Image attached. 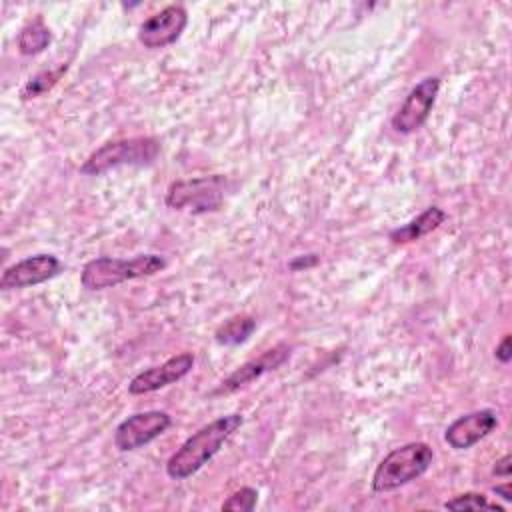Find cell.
<instances>
[{
    "label": "cell",
    "instance_id": "6da1fadb",
    "mask_svg": "<svg viewBox=\"0 0 512 512\" xmlns=\"http://www.w3.org/2000/svg\"><path fill=\"white\" fill-rule=\"evenodd\" d=\"M242 422V414L232 412L202 426L168 458L166 474L172 480H186L196 474L220 452L224 442L242 426Z\"/></svg>",
    "mask_w": 512,
    "mask_h": 512
},
{
    "label": "cell",
    "instance_id": "52a82bcc",
    "mask_svg": "<svg viewBox=\"0 0 512 512\" xmlns=\"http://www.w3.org/2000/svg\"><path fill=\"white\" fill-rule=\"evenodd\" d=\"M440 92V76H426L404 98L390 124L398 134H412L428 120L436 96Z\"/></svg>",
    "mask_w": 512,
    "mask_h": 512
},
{
    "label": "cell",
    "instance_id": "7a4b0ae2",
    "mask_svg": "<svg viewBox=\"0 0 512 512\" xmlns=\"http://www.w3.org/2000/svg\"><path fill=\"white\" fill-rule=\"evenodd\" d=\"M168 266L160 254H138L130 260L98 256L84 264L80 272V284L86 290H106L128 280L148 278L162 272Z\"/></svg>",
    "mask_w": 512,
    "mask_h": 512
},
{
    "label": "cell",
    "instance_id": "44dd1931",
    "mask_svg": "<svg viewBox=\"0 0 512 512\" xmlns=\"http://www.w3.org/2000/svg\"><path fill=\"white\" fill-rule=\"evenodd\" d=\"M494 494H496V496H500L502 500L510 502V500H512V488H510V482H506V484H496V486H494Z\"/></svg>",
    "mask_w": 512,
    "mask_h": 512
},
{
    "label": "cell",
    "instance_id": "ba28073f",
    "mask_svg": "<svg viewBox=\"0 0 512 512\" xmlns=\"http://www.w3.org/2000/svg\"><path fill=\"white\" fill-rule=\"evenodd\" d=\"M188 24V12L180 4H168L146 18L138 28V40L144 48H164L174 44Z\"/></svg>",
    "mask_w": 512,
    "mask_h": 512
},
{
    "label": "cell",
    "instance_id": "5bb4252c",
    "mask_svg": "<svg viewBox=\"0 0 512 512\" xmlns=\"http://www.w3.org/2000/svg\"><path fill=\"white\" fill-rule=\"evenodd\" d=\"M254 330H256V320L252 316L242 314V316H232L224 324H220L214 332V338L222 346H236L246 342Z\"/></svg>",
    "mask_w": 512,
    "mask_h": 512
},
{
    "label": "cell",
    "instance_id": "7c38bea8",
    "mask_svg": "<svg viewBox=\"0 0 512 512\" xmlns=\"http://www.w3.org/2000/svg\"><path fill=\"white\" fill-rule=\"evenodd\" d=\"M496 426H498V418L494 410L490 408L474 410L450 422L444 432V440L454 450H468L480 440H484Z\"/></svg>",
    "mask_w": 512,
    "mask_h": 512
},
{
    "label": "cell",
    "instance_id": "9a60e30c",
    "mask_svg": "<svg viewBox=\"0 0 512 512\" xmlns=\"http://www.w3.org/2000/svg\"><path fill=\"white\" fill-rule=\"evenodd\" d=\"M52 40V34L48 26L42 22V18H36L28 22L20 34H18V50L24 56H34L40 54Z\"/></svg>",
    "mask_w": 512,
    "mask_h": 512
},
{
    "label": "cell",
    "instance_id": "9c48e42d",
    "mask_svg": "<svg viewBox=\"0 0 512 512\" xmlns=\"http://www.w3.org/2000/svg\"><path fill=\"white\" fill-rule=\"evenodd\" d=\"M292 354V346L286 342H280L268 350H264L258 358H252L248 362H244L242 366H238L232 374H228L220 386L216 390L210 392V396H220V394H232L236 390H240L242 386L258 380L260 376H264L266 372H272L276 368H280Z\"/></svg>",
    "mask_w": 512,
    "mask_h": 512
},
{
    "label": "cell",
    "instance_id": "277c9868",
    "mask_svg": "<svg viewBox=\"0 0 512 512\" xmlns=\"http://www.w3.org/2000/svg\"><path fill=\"white\" fill-rule=\"evenodd\" d=\"M160 154V142L152 136H132L102 144L94 150L80 172L86 176H100L118 166H150Z\"/></svg>",
    "mask_w": 512,
    "mask_h": 512
},
{
    "label": "cell",
    "instance_id": "d6986e66",
    "mask_svg": "<svg viewBox=\"0 0 512 512\" xmlns=\"http://www.w3.org/2000/svg\"><path fill=\"white\" fill-rule=\"evenodd\" d=\"M494 356H496V360H498V362H502V364H508V362H510V358H512L510 334H506V336L500 340V344H498V346H496V350H494Z\"/></svg>",
    "mask_w": 512,
    "mask_h": 512
},
{
    "label": "cell",
    "instance_id": "5b68a950",
    "mask_svg": "<svg viewBox=\"0 0 512 512\" xmlns=\"http://www.w3.org/2000/svg\"><path fill=\"white\" fill-rule=\"evenodd\" d=\"M228 180L222 174L176 180L166 190V206L172 210H190L192 214L214 212L222 206Z\"/></svg>",
    "mask_w": 512,
    "mask_h": 512
},
{
    "label": "cell",
    "instance_id": "ac0fdd59",
    "mask_svg": "<svg viewBox=\"0 0 512 512\" xmlns=\"http://www.w3.org/2000/svg\"><path fill=\"white\" fill-rule=\"evenodd\" d=\"M64 70H66V66H62V68L56 70V72H40L38 76L30 78V80L26 82V86L22 88V98L28 100V98H36V96L48 92V90L58 82V78L62 76Z\"/></svg>",
    "mask_w": 512,
    "mask_h": 512
},
{
    "label": "cell",
    "instance_id": "8fae6325",
    "mask_svg": "<svg viewBox=\"0 0 512 512\" xmlns=\"http://www.w3.org/2000/svg\"><path fill=\"white\" fill-rule=\"evenodd\" d=\"M192 366H194V356L190 352H180L158 366L138 372L128 382V392L134 396H142V394H150L160 388H166L182 380L192 370Z\"/></svg>",
    "mask_w": 512,
    "mask_h": 512
},
{
    "label": "cell",
    "instance_id": "e0dca14e",
    "mask_svg": "<svg viewBox=\"0 0 512 512\" xmlns=\"http://www.w3.org/2000/svg\"><path fill=\"white\" fill-rule=\"evenodd\" d=\"M258 502V490L250 488V486H242L240 490L232 492L224 502H222V510L226 512H252L256 508Z\"/></svg>",
    "mask_w": 512,
    "mask_h": 512
},
{
    "label": "cell",
    "instance_id": "3957f363",
    "mask_svg": "<svg viewBox=\"0 0 512 512\" xmlns=\"http://www.w3.org/2000/svg\"><path fill=\"white\" fill-rule=\"evenodd\" d=\"M434 452L426 442H408L390 450L372 474L374 492H392L420 478L432 464Z\"/></svg>",
    "mask_w": 512,
    "mask_h": 512
},
{
    "label": "cell",
    "instance_id": "ffe728a7",
    "mask_svg": "<svg viewBox=\"0 0 512 512\" xmlns=\"http://www.w3.org/2000/svg\"><path fill=\"white\" fill-rule=\"evenodd\" d=\"M492 472H494L496 476L508 478L510 472H512V456H510V454H504L502 458H498L496 464H494V468H492Z\"/></svg>",
    "mask_w": 512,
    "mask_h": 512
},
{
    "label": "cell",
    "instance_id": "4fadbf2b",
    "mask_svg": "<svg viewBox=\"0 0 512 512\" xmlns=\"http://www.w3.org/2000/svg\"><path fill=\"white\" fill-rule=\"evenodd\" d=\"M448 214L440 208V206H428L422 214H418L416 218H412L408 224L400 226V228H394L390 234H388V240L392 244H410V242H416L424 236H428L430 232L438 230L444 222H446Z\"/></svg>",
    "mask_w": 512,
    "mask_h": 512
},
{
    "label": "cell",
    "instance_id": "30bf717a",
    "mask_svg": "<svg viewBox=\"0 0 512 512\" xmlns=\"http://www.w3.org/2000/svg\"><path fill=\"white\" fill-rule=\"evenodd\" d=\"M60 270H62V262L54 254H34L4 268L0 276V288L14 290V288L36 286L58 276Z\"/></svg>",
    "mask_w": 512,
    "mask_h": 512
},
{
    "label": "cell",
    "instance_id": "2e32d148",
    "mask_svg": "<svg viewBox=\"0 0 512 512\" xmlns=\"http://www.w3.org/2000/svg\"><path fill=\"white\" fill-rule=\"evenodd\" d=\"M446 510H496V512H504V506L500 504H492L488 502V498L480 492H464L454 496L452 500L444 502Z\"/></svg>",
    "mask_w": 512,
    "mask_h": 512
},
{
    "label": "cell",
    "instance_id": "8992f818",
    "mask_svg": "<svg viewBox=\"0 0 512 512\" xmlns=\"http://www.w3.org/2000/svg\"><path fill=\"white\" fill-rule=\"evenodd\" d=\"M172 426V416L164 410L136 412L124 418L114 430V446L120 452H132L156 440Z\"/></svg>",
    "mask_w": 512,
    "mask_h": 512
}]
</instances>
